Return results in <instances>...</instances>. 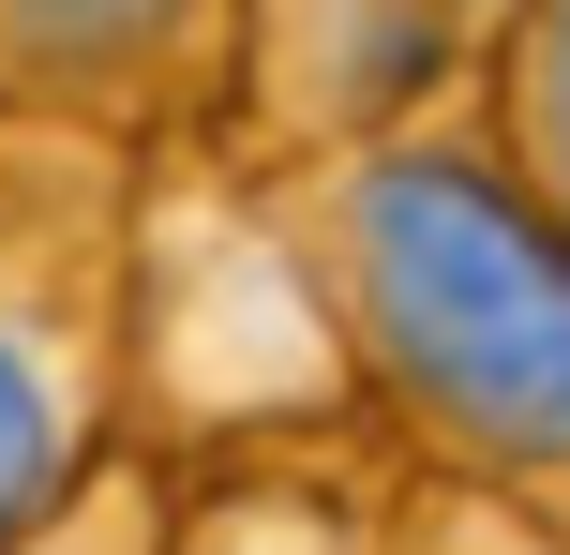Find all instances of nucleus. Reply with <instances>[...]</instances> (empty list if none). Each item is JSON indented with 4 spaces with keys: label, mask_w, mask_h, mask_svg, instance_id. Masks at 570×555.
<instances>
[{
    "label": "nucleus",
    "mask_w": 570,
    "mask_h": 555,
    "mask_svg": "<svg viewBox=\"0 0 570 555\" xmlns=\"http://www.w3.org/2000/svg\"><path fill=\"white\" fill-rule=\"evenodd\" d=\"M256 196L345 346V390L421 450V480L570 526V226L511 180V150L391 120L271 166Z\"/></svg>",
    "instance_id": "1"
},
{
    "label": "nucleus",
    "mask_w": 570,
    "mask_h": 555,
    "mask_svg": "<svg viewBox=\"0 0 570 555\" xmlns=\"http://www.w3.org/2000/svg\"><path fill=\"white\" fill-rule=\"evenodd\" d=\"M136 166L120 136L0 120V555L106 496L136 390Z\"/></svg>",
    "instance_id": "2"
},
{
    "label": "nucleus",
    "mask_w": 570,
    "mask_h": 555,
    "mask_svg": "<svg viewBox=\"0 0 570 555\" xmlns=\"http://www.w3.org/2000/svg\"><path fill=\"white\" fill-rule=\"evenodd\" d=\"M240 46H256V0H0V120L150 136L210 106Z\"/></svg>",
    "instance_id": "3"
},
{
    "label": "nucleus",
    "mask_w": 570,
    "mask_h": 555,
    "mask_svg": "<svg viewBox=\"0 0 570 555\" xmlns=\"http://www.w3.org/2000/svg\"><path fill=\"white\" fill-rule=\"evenodd\" d=\"M495 150H511V180L570 226V0H525L511 30H495Z\"/></svg>",
    "instance_id": "4"
},
{
    "label": "nucleus",
    "mask_w": 570,
    "mask_h": 555,
    "mask_svg": "<svg viewBox=\"0 0 570 555\" xmlns=\"http://www.w3.org/2000/svg\"><path fill=\"white\" fill-rule=\"evenodd\" d=\"M166 555H375V511H345L331 480H240L166 511Z\"/></svg>",
    "instance_id": "5"
},
{
    "label": "nucleus",
    "mask_w": 570,
    "mask_h": 555,
    "mask_svg": "<svg viewBox=\"0 0 570 555\" xmlns=\"http://www.w3.org/2000/svg\"><path fill=\"white\" fill-rule=\"evenodd\" d=\"M375 555H570V526L511 511V496H465V480H405L375 511Z\"/></svg>",
    "instance_id": "6"
},
{
    "label": "nucleus",
    "mask_w": 570,
    "mask_h": 555,
    "mask_svg": "<svg viewBox=\"0 0 570 555\" xmlns=\"http://www.w3.org/2000/svg\"><path fill=\"white\" fill-rule=\"evenodd\" d=\"M30 555H166V496H150V480H106L76 526H46Z\"/></svg>",
    "instance_id": "7"
},
{
    "label": "nucleus",
    "mask_w": 570,
    "mask_h": 555,
    "mask_svg": "<svg viewBox=\"0 0 570 555\" xmlns=\"http://www.w3.org/2000/svg\"><path fill=\"white\" fill-rule=\"evenodd\" d=\"M421 16H435V30H451V46H495V30H511V16H525V0H421Z\"/></svg>",
    "instance_id": "8"
}]
</instances>
